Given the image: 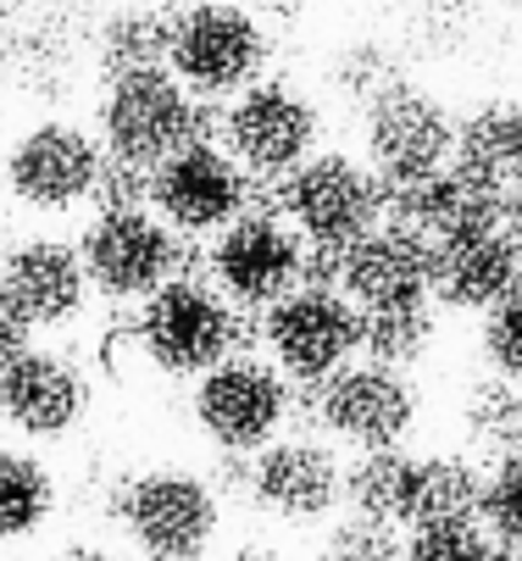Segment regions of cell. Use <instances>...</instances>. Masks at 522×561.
<instances>
[{
    "label": "cell",
    "mask_w": 522,
    "mask_h": 561,
    "mask_svg": "<svg viewBox=\"0 0 522 561\" xmlns=\"http://www.w3.org/2000/svg\"><path fill=\"white\" fill-rule=\"evenodd\" d=\"M112 512H117V528L134 561H206L222 539L217 484L178 461L134 472Z\"/></svg>",
    "instance_id": "obj_1"
},
{
    "label": "cell",
    "mask_w": 522,
    "mask_h": 561,
    "mask_svg": "<svg viewBox=\"0 0 522 561\" xmlns=\"http://www.w3.org/2000/svg\"><path fill=\"white\" fill-rule=\"evenodd\" d=\"M240 345H245L240 306H229L211 284H200L189 273L162 284L151 300H139L134 351H139V362H151L162 378H200L217 362L240 356Z\"/></svg>",
    "instance_id": "obj_2"
},
{
    "label": "cell",
    "mask_w": 522,
    "mask_h": 561,
    "mask_svg": "<svg viewBox=\"0 0 522 561\" xmlns=\"http://www.w3.org/2000/svg\"><path fill=\"white\" fill-rule=\"evenodd\" d=\"M195 139H206L200 134V101L167 67H139V72L106 78V101H101V150H106V162L151 173L173 150H184Z\"/></svg>",
    "instance_id": "obj_3"
},
{
    "label": "cell",
    "mask_w": 522,
    "mask_h": 561,
    "mask_svg": "<svg viewBox=\"0 0 522 561\" xmlns=\"http://www.w3.org/2000/svg\"><path fill=\"white\" fill-rule=\"evenodd\" d=\"M278 217L312 251H350L361 233L384 222V184L345 150H312L278 184Z\"/></svg>",
    "instance_id": "obj_4"
},
{
    "label": "cell",
    "mask_w": 522,
    "mask_h": 561,
    "mask_svg": "<svg viewBox=\"0 0 522 561\" xmlns=\"http://www.w3.org/2000/svg\"><path fill=\"white\" fill-rule=\"evenodd\" d=\"M262 61H267V34L245 7H234V0L173 7L167 72L195 101H234L262 78Z\"/></svg>",
    "instance_id": "obj_5"
},
{
    "label": "cell",
    "mask_w": 522,
    "mask_h": 561,
    "mask_svg": "<svg viewBox=\"0 0 522 561\" xmlns=\"http://www.w3.org/2000/svg\"><path fill=\"white\" fill-rule=\"evenodd\" d=\"M189 417L211 439L217 456H256L262 445H272L289 428L294 389L283 383V373L267 356L240 351V356L217 362L211 373L195 378Z\"/></svg>",
    "instance_id": "obj_6"
},
{
    "label": "cell",
    "mask_w": 522,
    "mask_h": 561,
    "mask_svg": "<svg viewBox=\"0 0 522 561\" xmlns=\"http://www.w3.org/2000/svg\"><path fill=\"white\" fill-rule=\"evenodd\" d=\"M79 262L101 300L139 306L184 273V239L151 206L95 211L79 233Z\"/></svg>",
    "instance_id": "obj_7"
},
{
    "label": "cell",
    "mask_w": 522,
    "mask_h": 561,
    "mask_svg": "<svg viewBox=\"0 0 522 561\" xmlns=\"http://www.w3.org/2000/svg\"><path fill=\"white\" fill-rule=\"evenodd\" d=\"M294 394H306V412H312L317 434L350 445L356 456L361 450H395L417 428V383L395 367L361 362V356L312 389H294Z\"/></svg>",
    "instance_id": "obj_8"
},
{
    "label": "cell",
    "mask_w": 522,
    "mask_h": 561,
    "mask_svg": "<svg viewBox=\"0 0 522 561\" xmlns=\"http://www.w3.org/2000/svg\"><path fill=\"white\" fill-rule=\"evenodd\" d=\"M262 351L289 389H312L361 351V311L339 289L294 284L262 311Z\"/></svg>",
    "instance_id": "obj_9"
},
{
    "label": "cell",
    "mask_w": 522,
    "mask_h": 561,
    "mask_svg": "<svg viewBox=\"0 0 522 561\" xmlns=\"http://www.w3.org/2000/svg\"><path fill=\"white\" fill-rule=\"evenodd\" d=\"M217 134L222 150L251 173V184H283L317 150V106L301 90L256 78L251 90L229 101Z\"/></svg>",
    "instance_id": "obj_10"
},
{
    "label": "cell",
    "mask_w": 522,
    "mask_h": 561,
    "mask_svg": "<svg viewBox=\"0 0 522 561\" xmlns=\"http://www.w3.org/2000/svg\"><path fill=\"white\" fill-rule=\"evenodd\" d=\"M245 501L272 523H328L345 501V461L323 434H278L245 456Z\"/></svg>",
    "instance_id": "obj_11"
},
{
    "label": "cell",
    "mask_w": 522,
    "mask_h": 561,
    "mask_svg": "<svg viewBox=\"0 0 522 561\" xmlns=\"http://www.w3.org/2000/svg\"><path fill=\"white\" fill-rule=\"evenodd\" d=\"M251 195H256L251 173L211 139H195V145L173 150L162 168H151V211L178 239L222 233L234 217L251 211Z\"/></svg>",
    "instance_id": "obj_12"
},
{
    "label": "cell",
    "mask_w": 522,
    "mask_h": 561,
    "mask_svg": "<svg viewBox=\"0 0 522 561\" xmlns=\"http://www.w3.org/2000/svg\"><path fill=\"white\" fill-rule=\"evenodd\" d=\"M206 262H211V289L229 306L267 311L272 300H283L294 284H301L306 245L278 211L251 206L222 233H211V256Z\"/></svg>",
    "instance_id": "obj_13"
},
{
    "label": "cell",
    "mask_w": 522,
    "mask_h": 561,
    "mask_svg": "<svg viewBox=\"0 0 522 561\" xmlns=\"http://www.w3.org/2000/svg\"><path fill=\"white\" fill-rule=\"evenodd\" d=\"M361 139H367V168L379 173V184H411V179L451 168L456 117L428 90L401 78L395 90H384L361 112Z\"/></svg>",
    "instance_id": "obj_14"
},
{
    "label": "cell",
    "mask_w": 522,
    "mask_h": 561,
    "mask_svg": "<svg viewBox=\"0 0 522 561\" xmlns=\"http://www.w3.org/2000/svg\"><path fill=\"white\" fill-rule=\"evenodd\" d=\"M90 278L79 262V245L56 233H34L0 256V311L18 317L28 334L72 329L90 311Z\"/></svg>",
    "instance_id": "obj_15"
},
{
    "label": "cell",
    "mask_w": 522,
    "mask_h": 561,
    "mask_svg": "<svg viewBox=\"0 0 522 561\" xmlns=\"http://www.w3.org/2000/svg\"><path fill=\"white\" fill-rule=\"evenodd\" d=\"M95 407V383L79 356L56 345H28L18 367L0 378V423L28 445H56L79 434Z\"/></svg>",
    "instance_id": "obj_16"
},
{
    "label": "cell",
    "mask_w": 522,
    "mask_h": 561,
    "mask_svg": "<svg viewBox=\"0 0 522 561\" xmlns=\"http://www.w3.org/2000/svg\"><path fill=\"white\" fill-rule=\"evenodd\" d=\"M101 168H106V150L95 134L72 128V123H34L7 150V190L28 211L61 217V211L90 206Z\"/></svg>",
    "instance_id": "obj_17"
},
{
    "label": "cell",
    "mask_w": 522,
    "mask_h": 561,
    "mask_svg": "<svg viewBox=\"0 0 522 561\" xmlns=\"http://www.w3.org/2000/svg\"><path fill=\"white\" fill-rule=\"evenodd\" d=\"M517 284H522V256L500 233V222L473 228V233H451V239H439V245H428V300L433 306L484 317Z\"/></svg>",
    "instance_id": "obj_18"
},
{
    "label": "cell",
    "mask_w": 522,
    "mask_h": 561,
    "mask_svg": "<svg viewBox=\"0 0 522 561\" xmlns=\"http://www.w3.org/2000/svg\"><path fill=\"white\" fill-rule=\"evenodd\" d=\"M339 295L356 311H395V306H433L428 300V245L406 228L379 222L350 251H339Z\"/></svg>",
    "instance_id": "obj_19"
},
{
    "label": "cell",
    "mask_w": 522,
    "mask_h": 561,
    "mask_svg": "<svg viewBox=\"0 0 522 561\" xmlns=\"http://www.w3.org/2000/svg\"><path fill=\"white\" fill-rule=\"evenodd\" d=\"M350 517L411 528L417 523V456L406 445L395 450H361L345 461V501Z\"/></svg>",
    "instance_id": "obj_20"
},
{
    "label": "cell",
    "mask_w": 522,
    "mask_h": 561,
    "mask_svg": "<svg viewBox=\"0 0 522 561\" xmlns=\"http://www.w3.org/2000/svg\"><path fill=\"white\" fill-rule=\"evenodd\" d=\"M61 512V484L34 445H0V545L39 539Z\"/></svg>",
    "instance_id": "obj_21"
},
{
    "label": "cell",
    "mask_w": 522,
    "mask_h": 561,
    "mask_svg": "<svg viewBox=\"0 0 522 561\" xmlns=\"http://www.w3.org/2000/svg\"><path fill=\"white\" fill-rule=\"evenodd\" d=\"M451 168L511 190L522 173V106L517 101H489L473 117L456 123V150H451Z\"/></svg>",
    "instance_id": "obj_22"
},
{
    "label": "cell",
    "mask_w": 522,
    "mask_h": 561,
    "mask_svg": "<svg viewBox=\"0 0 522 561\" xmlns=\"http://www.w3.org/2000/svg\"><path fill=\"white\" fill-rule=\"evenodd\" d=\"M478 501H484V467L473 456L462 450L417 456V523H473Z\"/></svg>",
    "instance_id": "obj_23"
},
{
    "label": "cell",
    "mask_w": 522,
    "mask_h": 561,
    "mask_svg": "<svg viewBox=\"0 0 522 561\" xmlns=\"http://www.w3.org/2000/svg\"><path fill=\"white\" fill-rule=\"evenodd\" d=\"M462 428H467V445H473L489 467L522 456V383L478 378V383L467 389Z\"/></svg>",
    "instance_id": "obj_24"
},
{
    "label": "cell",
    "mask_w": 522,
    "mask_h": 561,
    "mask_svg": "<svg viewBox=\"0 0 522 561\" xmlns=\"http://www.w3.org/2000/svg\"><path fill=\"white\" fill-rule=\"evenodd\" d=\"M439 334V317L433 306H395V311H361V362H379V367H417L433 351Z\"/></svg>",
    "instance_id": "obj_25"
},
{
    "label": "cell",
    "mask_w": 522,
    "mask_h": 561,
    "mask_svg": "<svg viewBox=\"0 0 522 561\" xmlns=\"http://www.w3.org/2000/svg\"><path fill=\"white\" fill-rule=\"evenodd\" d=\"M167 34H173V12L162 7H128L101 28V67L106 78L117 72H139V67H167Z\"/></svg>",
    "instance_id": "obj_26"
},
{
    "label": "cell",
    "mask_w": 522,
    "mask_h": 561,
    "mask_svg": "<svg viewBox=\"0 0 522 561\" xmlns=\"http://www.w3.org/2000/svg\"><path fill=\"white\" fill-rule=\"evenodd\" d=\"M312 561H406V539L401 528L367 523V517H334L312 550Z\"/></svg>",
    "instance_id": "obj_27"
},
{
    "label": "cell",
    "mask_w": 522,
    "mask_h": 561,
    "mask_svg": "<svg viewBox=\"0 0 522 561\" xmlns=\"http://www.w3.org/2000/svg\"><path fill=\"white\" fill-rule=\"evenodd\" d=\"M478 356H484L489 378L522 383V284L478 317Z\"/></svg>",
    "instance_id": "obj_28"
},
{
    "label": "cell",
    "mask_w": 522,
    "mask_h": 561,
    "mask_svg": "<svg viewBox=\"0 0 522 561\" xmlns=\"http://www.w3.org/2000/svg\"><path fill=\"white\" fill-rule=\"evenodd\" d=\"M478 523L489 539L517 545L522 550V456L495 461L484 472V501H478Z\"/></svg>",
    "instance_id": "obj_29"
},
{
    "label": "cell",
    "mask_w": 522,
    "mask_h": 561,
    "mask_svg": "<svg viewBox=\"0 0 522 561\" xmlns=\"http://www.w3.org/2000/svg\"><path fill=\"white\" fill-rule=\"evenodd\" d=\"M406 561H495V539L484 523H417L406 539Z\"/></svg>",
    "instance_id": "obj_30"
},
{
    "label": "cell",
    "mask_w": 522,
    "mask_h": 561,
    "mask_svg": "<svg viewBox=\"0 0 522 561\" xmlns=\"http://www.w3.org/2000/svg\"><path fill=\"white\" fill-rule=\"evenodd\" d=\"M395 84H401V67H395L379 45H356V50L339 61V90H345L361 112L379 101L384 90H395Z\"/></svg>",
    "instance_id": "obj_31"
},
{
    "label": "cell",
    "mask_w": 522,
    "mask_h": 561,
    "mask_svg": "<svg viewBox=\"0 0 522 561\" xmlns=\"http://www.w3.org/2000/svg\"><path fill=\"white\" fill-rule=\"evenodd\" d=\"M34 345V334L18 323V317H7V311H0V378H7L12 367H18V356Z\"/></svg>",
    "instance_id": "obj_32"
},
{
    "label": "cell",
    "mask_w": 522,
    "mask_h": 561,
    "mask_svg": "<svg viewBox=\"0 0 522 561\" xmlns=\"http://www.w3.org/2000/svg\"><path fill=\"white\" fill-rule=\"evenodd\" d=\"M45 561H128V556L112 550L106 539H67V545H56Z\"/></svg>",
    "instance_id": "obj_33"
},
{
    "label": "cell",
    "mask_w": 522,
    "mask_h": 561,
    "mask_svg": "<svg viewBox=\"0 0 522 561\" xmlns=\"http://www.w3.org/2000/svg\"><path fill=\"white\" fill-rule=\"evenodd\" d=\"M500 233L517 245V256H522V184H511L506 190V211H500Z\"/></svg>",
    "instance_id": "obj_34"
},
{
    "label": "cell",
    "mask_w": 522,
    "mask_h": 561,
    "mask_svg": "<svg viewBox=\"0 0 522 561\" xmlns=\"http://www.w3.org/2000/svg\"><path fill=\"white\" fill-rule=\"evenodd\" d=\"M206 561H262L256 550H234V556H206Z\"/></svg>",
    "instance_id": "obj_35"
},
{
    "label": "cell",
    "mask_w": 522,
    "mask_h": 561,
    "mask_svg": "<svg viewBox=\"0 0 522 561\" xmlns=\"http://www.w3.org/2000/svg\"><path fill=\"white\" fill-rule=\"evenodd\" d=\"M511 7H517V12H522V0H511Z\"/></svg>",
    "instance_id": "obj_36"
},
{
    "label": "cell",
    "mask_w": 522,
    "mask_h": 561,
    "mask_svg": "<svg viewBox=\"0 0 522 561\" xmlns=\"http://www.w3.org/2000/svg\"><path fill=\"white\" fill-rule=\"evenodd\" d=\"M517 184H522V173H517Z\"/></svg>",
    "instance_id": "obj_37"
}]
</instances>
